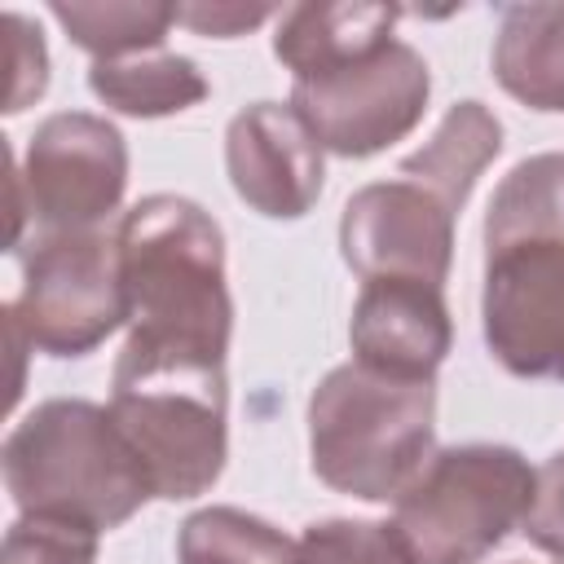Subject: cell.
<instances>
[{
  "label": "cell",
  "mask_w": 564,
  "mask_h": 564,
  "mask_svg": "<svg viewBox=\"0 0 564 564\" xmlns=\"http://www.w3.org/2000/svg\"><path fill=\"white\" fill-rule=\"evenodd\" d=\"M119 278L128 295L123 361L225 370L234 300L225 234L185 194H150L119 216Z\"/></svg>",
  "instance_id": "6da1fadb"
},
{
  "label": "cell",
  "mask_w": 564,
  "mask_h": 564,
  "mask_svg": "<svg viewBox=\"0 0 564 564\" xmlns=\"http://www.w3.org/2000/svg\"><path fill=\"white\" fill-rule=\"evenodd\" d=\"M480 330L507 375L564 383V154L516 163L489 198Z\"/></svg>",
  "instance_id": "7a4b0ae2"
},
{
  "label": "cell",
  "mask_w": 564,
  "mask_h": 564,
  "mask_svg": "<svg viewBox=\"0 0 564 564\" xmlns=\"http://www.w3.org/2000/svg\"><path fill=\"white\" fill-rule=\"evenodd\" d=\"M0 467L18 516H66L97 533L128 524L154 498V485L110 410L84 397L40 401L13 423Z\"/></svg>",
  "instance_id": "3957f363"
},
{
  "label": "cell",
  "mask_w": 564,
  "mask_h": 564,
  "mask_svg": "<svg viewBox=\"0 0 564 564\" xmlns=\"http://www.w3.org/2000/svg\"><path fill=\"white\" fill-rule=\"evenodd\" d=\"M436 454V379H392L361 361L326 370L308 397V463L322 485L392 502Z\"/></svg>",
  "instance_id": "277c9868"
},
{
  "label": "cell",
  "mask_w": 564,
  "mask_h": 564,
  "mask_svg": "<svg viewBox=\"0 0 564 564\" xmlns=\"http://www.w3.org/2000/svg\"><path fill=\"white\" fill-rule=\"evenodd\" d=\"M538 467L511 445H445L392 498V533L410 564H480L533 498Z\"/></svg>",
  "instance_id": "5b68a950"
},
{
  "label": "cell",
  "mask_w": 564,
  "mask_h": 564,
  "mask_svg": "<svg viewBox=\"0 0 564 564\" xmlns=\"http://www.w3.org/2000/svg\"><path fill=\"white\" fill-rule=\"evenodd\" d=\"M115 427L137 449L154 498L185 502L207 494L229 458V392L216 366L115 361L106 401Z\"/></svg>",
  "instance_id": "8992f818"
},
{
  "label": "cell",
  "mask_w": 564,
  "mask_h": 564,
  "mask_svg": "<svg viewBox=\"0 0 564 564\" xmlns=\"http://www.w3.org/2000/svg\"><path fill=\"white\" fill-rule=\"evenodd\" d=\"M128 189V141L123 132L88 110L48 115L22 163H13V216L9 251L48 234H88L110 212H119Z\"/></svg>",
  "instance_id": "52a82bcc"
},
{
  "label": "cell",
  "mask_w": 564,
  "mask_h": 564,
  "mask_svg": "<svg viewBox=\"0 0 564 564\" xmlns=\"http://www.w3.org/2000/svg\"><path fill=\"white\" fill-rule=\"evenodd\" d=\"M4 317L44 357L97 352L128 322L115 234L88 229L31 238L22 251V291Z\"/></svg>",
  "instance_id": "ba28073f"
},
{
  "label": "cell",
  "mask_w": 564,
  "mask_h": 564,
  "mask_svg": "<svg viewBox=\"0 0 564 564\" xmlns=\"http://www.w3.org/2000/svg\"><path fill=\"white\" fill-rule=\"evenodd\" d=\"M432 70L419 48L392 40L361 62L291 84V106L339 159H370L410 137L427 110Z\"/></svg>",
  "instance_id": "9c48e42d"
},
{
  "label": "cell",
  "mask_w": 564,
  "mask_h": 564,
  "mask_svg": "<svg viewBox=\"0 0 564 564\" xmlns=\"http://www.w3.org/2000/svg\"><path fill=\"white\" fill-rule=\"evenodd\" d=\"M454 220L458 212L410 176L370 181L344 203L339 251L361 282L414 278L445 286L454 260Z\"/></svg>",
  "instance_id": "30bf717a"
},
{
  "label": "cell",
  "mask_w": 564,
  "mask_h": 564,
  "mask_svg": "<svg viewBox=\"0 0 564 564\" xmlns=\"http://www.w3.org/2000/svg\"><path fill=\"white\" fill-rule=\"evenodd\" d=\"M234 194L264 220H300L326 185V150L291 101H251L225 128Z\"/></svg>",
  "instance_id": "8fae6325"
},
{
  "label": "cell",
  "mask_w": 564,
  "mask_h": 564,
  "mask_svg": "<svg viewBox=\"0 0 564 564\" xmlns=\"http://www.w3.org/2000/svg\"><path fill=\"white\" fill-rule=\"evenodd\" d=\"M352 361L392 379H436L454 344L445 291L414 278H370L348 322Z\"/></svg>",
  "instance_id": "7c38bea8"
},
{
  "label": "cell",
  "mask_w": 564,
  "mask_h": 564,
  "mask_svg": "<svg viewBox=\"0 0 564 564\" xmlns=\"http://www.w3.org/2000/svg\"><path fill=\"white\" fill-rule=\"evenodd\" d=\"M405 9L370 4V0H335V4H291L273 31V57L295 79L330 75L348 62L370 57L375 48L397 40V22Z\"/></svg>",
  "instance_id": "4fadbf2b"
},
{
  "label": "cell",
  "mask_w": 564,
  "mask_h": 564,
  "mask_svg": "<svg viewBox=\"0 0 564 564\" xmlns=\"http://www.w3.org/2000/svg\"><path fill=\"white\" fill-rule=\"evenodd\" d=\"M489 62L520 106L564 115V4H507Z\"/></svg>",
  "instance_id": "5bb4252c"
},
{
  "label": "cell",
  "mask_w": 564,
  "mask_h": 564,
  "mask_svg": "<svg viewBox=\"0 0 564 564\" xmlns=\"http://www.w3.org/2000/svg\"><path fill=\"white\" fill-rule=\"evenodd\" d=\"M498 154H502V123L494 119V110L485 101H454L445 110V119L436 123L432 141H423V150L401 159L397 176L419 181L449 212H463L480 172Z\"/></svg>",
  "instance_id": "9a60e30c"
},
{
  "label": "cell",
  "mask_w": 564,
  "mask_h": 564,
  "mask_svg": "<svg viewBox=\"0 0 564 564\" xmlns=\"http://www.w3.org/2000/svg\"><path fill=\"white\" fill-rule=\"evenodd\" d=\"M88 88L106 110L132 115V119L181 115V110L198 106L212 93L198 62L181 57V53H167V48L132 53V57H115V62H93L88 66Z\"/></svg>",
  "instance_id": "2e32d148"
},
{
  "label": "cell",
  "mask_w": 564,
  "mask_h": 564,
  "mask_svg": "<svg viewBox=\"0 0 564 564\" xmlns=\"http://www.w3.org/2000/svg\"><path fill=\"white\" fill-rule=\"evenodd\" d=\"M48 13L70 35V44L93 53V62L154 53L176 26V4L154 0H53Z\"/></svg>",
  "instance_id": "e0dca14e"
},
{
  "label": "cell",
  "mask_w": 564,
  "mask_h": 564,
  "mask_svg": "<svg viewBox=\"0 0 564 564\" xmlns=\"http://www.w3.org/2000/svg\"><path fill=\"white\" fill-rule=\"evenodd\" d=\"M295 538L242 507H203L176 533V564H286Z\"/></svg>",
  "instance_id": "ac0fdd59"
},
{
  "label": "cell",
  "mask_w": 564,
  "mask_h": 564,
  "mask_svg": "<svg viewBox=\"0 0 564 564\" xmlns=\"http://www.w3.org/2000/svg\"><path fill=\"white\" fill-rule=\"evenodd\" d=\"M286 564H410L388 520H313Z\"/></svg>",
  "instance_id": "d6986e66"
},
{
  "label": "cell",
  "mask_w": 564,
  "mask_h": 564,
  "mask_svg": "<svg viewBox=\"0 0 564 564\" xmlns=\"http://www.w3.org/2000/svg\"><path fill=\"white\" fill-rule=\"evenodd\" d=\"M97 538L66 516H18L4 533V564H93Z\"/></svg>",
  "instance_id": "ffe728a7"
},
{
  "label": "cell",
  "mask_w": 564,
  "mask_h": 564,
  "mask_svg": "<svg viewBox=\"0 0 564 564\" xmlns=\"http://www.w3.org/2000/svg\"><path fill=\"white\" fill-rule=\"evenodd\" d=\"M520 533L555 555L564 564V449L551 454L542 467H538V480H533V498H529V511L520 520Z\"/></svg>",
  "instance_id": "44dd1931"
},
{
  "label": "cell",
  "mask_w": 564,
  "mask_h": 564,
  "mask_svg": "<svg viewBox=\"0 0 564 564\" xmlns=\"http://www.w3.org/2000/svg\"><path fill=\"white\" fill-rule=\"evenodd\" d=\"M4 26L13 31V88H9L4 110L18 115V110H26V106L44 93V84H48V48H44L40 26H31L22 13H9Z\"/></svg>",
  "instance_id": "7402d4cb"
},
{
  "label": "cell",
  "mask_w": 564,
  "mask_h": 564,
  "mask_svg": "<svg viewBox=\"0 0 564 564\" xmlns=\"http://www.w3.org/2000/svg\"><path fill=\"white\" fill-rule=\"evenodd\" d=\"M278 9L273 4H176V22L189 26L194 35H216V40H234L247 35L251 26L269 22Z\"/></svg>",
  "instance_id": "603a6c76"
},
{
  "label": "cell",
  "mask_w": 564,
  "mask_h": 564,
  "mask_svg": "<svg viewBox=\"0 0 564 564\" xmlns=\"http://www.w3.org/2000/svg\"><path fill=\"white\" fill-rule=\"evenodd\" d=\"M507 564H529V560H507Z\"/></svg>",
  "instance_id": "cb8c5ba5"
}]
</instances>
